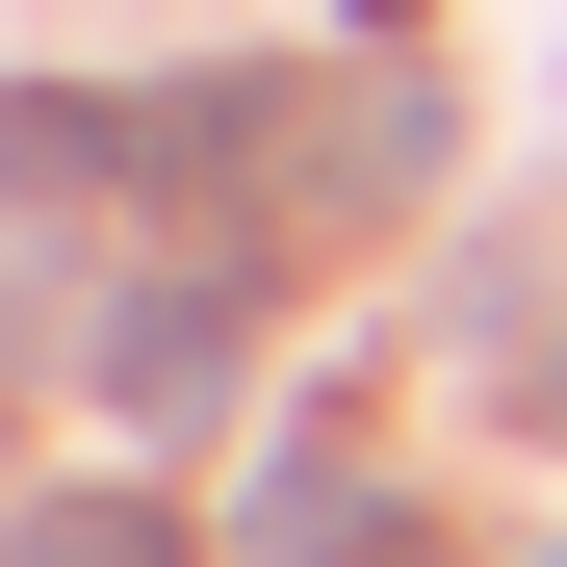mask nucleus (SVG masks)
Listing matches in <instances>:
<instances>
[{
  "instance_id": "1",
  "label": "nucleus",
  "mask_w": 567,
  "mask_h": 567,
  "mask_svg": "<svg viewBox=\"0 0 567 567\" xmlns=\"http://www.w3.org/2000/svg\"><path fill=\"white\" fill-rule=\"evenodd\" d=\"M233 361H258V336H233V284H155V310L104 336V413H130V439H207V413H233Z\"/></svg>"
},
{
  "instance_id": "2",
  "label": "nucleus",
  "mask_w": 567,
  "mask_h": 567,
  "mask_svg": "<svg viewBox=\"0 0 567 567\" xmlns=\"http://www.w3.org/2000/svg\"><path fill=\"white\" fill-rule=\"evenodd\" d=\"M78 181H104V155H78V104H0V207H78Z\"/></svg>"
},
{
  "instance_id": "3",
  "label": "nucleus",
  "mask_w": 567,
  "mask_h": 567,
  "mask_svg": "<svg viewBox=\"0 0 567 567\" xmlns=\"http://www.w3.org/2000/svg\"><path fill=\"white\" fill-rule=\"evenodd\" d=\"M52 567H181V542H155L130 491H104V516H52Z\"/></svg>"
}]
</instances>
